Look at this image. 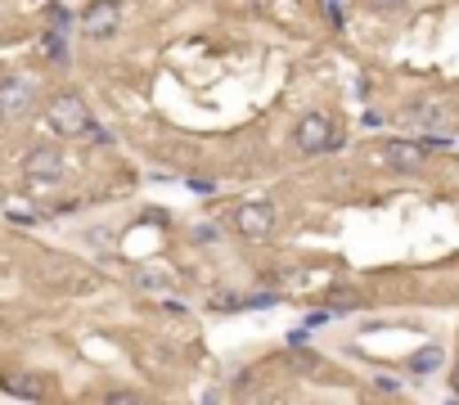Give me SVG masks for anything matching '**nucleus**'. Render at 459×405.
<instances>
[{
    "label": "nucleus",
    "instance_id": "nucleus-2",
    "mask_svg": "<svg viewBox=\"0 0 459 405\" xmlns=\"http://www.w3.org/2000/svg\"><path fill=\"white\" fill-rule=\"evenodd\" d=\"M45 122H50L54 131H63V135H86V131L95 126V117H91L86 99H82V95H73V91L50 95V104H45Z\"/></svg>",
    "mask_w": 459,
    "mask_h": 405
},
{
    "label": "nucleus",
    "instance_id": "nucleus-11",
    "mask_svg": "<svg viewBox=\"0 0 459 405\" xmlns=\"http://www.w3.org/2000/svg\"><path fill=\"white\" fill-rule=\"evenodd\" d=\"M10 392H19V396H41V383H32L28 374H14V378H0Z\"/></svg>",
    "mask_w": 459,
    "mask_h": 405
},
{
    "label": "nucleus",
    "instance_id": "nucleus-17",
    "mask_svg": "<svg viewBox=\"0 0 459 405\" xmlns=\"http://www.w3.org/2000/svg\"><path fill=\"white\" fill-rule=\"evenodd\" d=\"M369 5H378V10H397V5H406V0H369Z\"/></svg>",
    "mask_w": 459,
    "mask_h": 405
},
{
    "label": "nucleus",
    "instance_id": "nucleus-6",
    "mask_svg": "<svg viewBox=\"0 0 459 405\" xmlns=\"http://www.w3.org/2000/svg\"><path fill=\"white\" fill-rule=\"evenodd\" d=\"M32 104V82L28 77H14L0 86V117H23Z\"/></svg>",
    "mask_w": 459,
    "mask_h": 405
},
{
    "label": "nucleus",
    "instance_id": "nucleus-14",
    "mask_svg": "<svg viewBox=\"0 0 459 405\" xmlns=\"http://www.w3.org/2000/svg\"><path fill=\"white\" fill-rule=\"evenodd\" d=\"M221 230L217 226H199V230H194V239H199V243H208V239H217Z\"/></svg>",
    "mask_w": 459,
    "mask_h": 405
},
{
    "label": "nucleus",
    "instance_id": "nucleus-4",
    "mask_svg": "<svg viewBox=\"0 0 459 405\" xmlns=\"http://www.w3.org/2000/svg\"><path fill=\"white\" fill-rule=\"evenodd\" d=\"M378 163L392 167V171H419L428 163V145H415V140H387L378 149Z\"/></svg>",
    "mask_w": 459,
    "mask_h": 405
},
{
    "label": "nucleus",
    "instance_id": "nucleus-9",
    "mask_svg": "<svg viewBox=\"0 0 459 405\" xmlns=\"http://www.w3.org/2000/svg\"><path fill=\"white\" fill-rule=\"evenodd\" d=\"M441 361H446L441 347H419V352L410 356V369H415V374H432V369H441Z\"/></svg>",
    "mask_w": 459,
    "mask_h": 405
},
{
    "label": "nucleus",
    "instance_id": "nucleus-3",
    "mask_svg": "<svg viewBox=\"0 0 459 405\" xmlns=\"http://www.w3.org/2000/svg\"><path fill=\"white\" fill-rule=\"evenodd\" d=\"M117 19H122V0H91L86 14H82V32L91 41H104L117 32Z\"/></svg>",
    "mask_w": 459,
    "mask_h": 405
},
{
    "label": "nucleus",
    "instance_id": "nucleus-5",
    "mask_svg": "<svg viewBox=\"0 0 459 405\" xmlns=\"http://www.w3.org/2000/svg\"><path fill=\"white\" fill-rule=\"evenodd\" d=\"M234 230L243 239H266L275 230V208L271 202H243V208L234 212Z\"/></svg>",
    "mask_w": 459,
    "mask_h": 405
},
{
    "label": "nucleus",
    "instance_id": "nucleus-8",
    "mask_svg": "<svg viewBox=\"0 0 459 405\" xmlns=\"http://www.w3.org/2000/svg\"><path fill=\"white\" fill-rule=\"evenodd\" d=\"M410 117H415L419 126H450V108H446V104H432V99H428V104H415Z\"/></svg>",
    "mask_w": 459,
    "mask_h": 405
},
{
    "label": "nucleus",
    "instance_id": "nucleus-18",
    "mask_svg": "<svg viewBox=\"0 0 459 405\" xmlns=\"http://www.w3.org/2000/svg\"><path fill=\"white\" fill-rule=\"evenodd\" d=\"M450 392L459 396V361H455V369H450Z\"/></svg>",
    "mask_w": 459,
    "mask_h": 405
},
{
    "label": "nucleus",
    "instance_id": "nucleus-1",
    "mask_svg": "<svg viewBox=\"0 0 459 405\" xmlns=\"http://www.w3.org/2000/svg\"><path fill=\"white\" fill-rule=\"evenodd\" d=\"M338 122L329 117V113H306L297 126H293V145H297V154H306V158H315V154H329V149H338Z\"/></svg>",
    "mask_w": 459,
    "mask_h": 405
},
{
    "label": "nucleus",
    "instance_id": "nucleus-13",
    "mask_svg": "<svg viewBox=\"0 0 459 405\" xmlns=\"http://www.w3.org/2000/svg\"><path fill=\"white\" fill-rule=\"evenodd\" d=\"M212 306H217V311H239V306H243V298H234V293H217V298H212Z\"/></svg>",
    "mask_w": 459,
    "mask_h": 405
},
{
    "label": "nucleus",
    "instance_id": "nucleus-7",
    "mask_svg": "<svg viewBox=\"0 0 459 405\" xmlns=\"http://www.w3.org/2000/svg\"><path fill=\"white\" fill-rule=\"evenodd\" d=\"M28 171L41 176V180H59V176H63V158H59L54 149H32V154H28Z\"/></svg>",
    "mask_w": 459,
    "mask_h": 405
},
{
    "label": "nucleus",
    "instance_id": "nucleus-12",
    "mask_svg": "<svg viewBox=\"0 0 459 405\" xmlns=\"http://www.w3.org/2000/svg\"><path fill=\"white\" fill-rule=\"evenodd\" d=\"M329 306H334V311H352V306H360V298H356L352 289H334V293H329Z\"/></svg>",
    "mask_w": 459,
    "mask_h": 405
},
{
    "label": "nucleus",
    "instance_id": "nucleus-16",
    "mask_svg": "<svg viewBox=\"0 0 459 405\" xmlns=\"http://www.w3.org/2000/svg\"><path fill=\"white\" fill-rule=\"evenodd\" d=\"M45 50H50L54 59H63V41H59V36H45Z\"/></svg>",
    "mask_w": 459,
    "mask_h": 405
},
{
    "label": "nucleus",
    "instance_id": "nucleus-15",
    "mask_svg": "<svg viewBox=\"0 0 459 405\" xmlns=\"http://www.w3.org/2000/svg\"><path fill=\"white\" fill-rule=\"evenodd\" d=\"M104 401H126V405H131V401H145V396H140V392H108Z\"/></svg>",
    "mask_w": 459,
    "mask_h": 405
},
{
    "label": "nucleus",
    "instance_id": "nucleus-10",
    "mask_svg": "<svg viewBox=\"0 0 459 405\" xmlns=\"http://www.w3.org/2000/svg\"><path fill=\"white\" fill-rule=\"evenodd\" d=\"M289 361H293V369H302V374H315V369L324 365L320 356H311V352H306V343H297V347H289Z\"/></svg>",
    "mask_w": 459,
    "mask_h": 405
}]
</instances>
